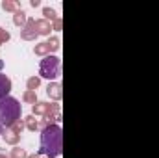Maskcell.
<instances>
[{
	"label": "cell",
	"instance_id": "cell-1",
	"mask_svg": "<svg viewBox=\"0 0 159 158\" xmlns=\"http://www.w3.org/2000/svg\"><path fill=\"white\" fill-rule=\"evenodd\" d=\"M61 153H63V130L59 125H50L41 134V149L37 151V155L57 158Z\"/></svg>",
	"mask_w": 159,
	"mask_h": 158
},
{
	"label": "cell",
	"instance_id": "cell-2",
	"mask_svg": "<svg viewBox=\"0 0 159 158\" xmlns=\"http://www.w3.org/2000/svg\"><path fill=\"white\" fill-rule=\"evenodd\" d=\"M22 104L15 97H2L0 99V125L6 128H11L17 121H20Z\"/></svg>",
	"mask_w": 159,
	"mask_h": 158
},
{
	"label": "cell",
	"instance_id": "cell-3",
	"mask_svg": "<svg viewBox=\"0 0 159 158\" xmlns=\"http://www.w3.org/2000/svg\"><path fill=\"white\" fill-rule=\"evenodd\" d=\"M61 75V60L57 56H46L41 60L39 65V77L48 80H56Z\"/></svg>",
	"mask_w": 159,
	"mask_h": 158
},
{
	"label": "cell",
	"instance_id": "cell-4",
	"mask_svg": "<svg viewBox=\"0 0 159 158\" xmlns=\"http://www.w3.org/2000/svg\"><path fill=\"white\" fill-rule=\"evenodd\" d=\"M56 110H59V106L57 104H50V102H35L34 106H32V116H43V117H46L48 114H52V112H56Z\"/></svg>",
	"mask_w": 159,
	"mask_h": 158
},
{
	"label": "cell",
	"instance_id": "cell-5",
	"mask_svg": "<svg viewBox=\"0 0 159 158\" xmlns=\"http://www.w3.org/2000/svg\"><path fill=\"white\" fill-rule=\"evenodd\" d=\"M20 37L24 41H35L39 37V34L35 32V19H28L26 26L20 28Z\"/></svg>",
	"mask_w": 159,
	"mask_h": 158
},
{
	"label": "cell",
	"instance_id": "cell-6",
	"mask_svg": "<svg viewBox=\"0 0 159 158\" xmlns=\"http://www.w3.org/2000/svg\"><path fill=\"white\" fill-rule=\"evenodd\" d=\"M63 87H61V84L59 82H50L48 86H46V95L52 99V101H59L61 97H63V91H61Z\"/></svg>",
	"mask_w": 159,
	"mask_h": 158
},
{
	"label": "cell",
	"instance_id": "cell-7",
	"mask_svg": "<svg viewBox=\"0 0 159 158\" xmlns=\"http://www.w3.org/2000/svg\"><path fill=\"white\" fill-rule=\"evenodd\" d=\"M35 32L39 36H50L52 32V22L50 21H44V19H37L35 21Z\"/></svg>",
	"mask_w": 159,
	"mask_h": 158
},
{
	"label": "cell",
	"instance_id": "cell-8",
	"mask_svg": "<svg viewBox=\"0 0 159 158\" xmlns=\"http://www.w3.org/2000/svg\"><path fill=\"white\" fill-rule=\"evenodd\" d=\"M9 91H11V80L7 78L6 75L0 73V99L2 97H7Z\"/></svg>",
	"mask_w": 159,
	"mask_h": 158
},
{
	"label": "cell",
	"instance_id": "cell-9",
	"mask_svg": "<svg viewBox=\"0 0 159 158\" xmlns=\"http://www.w3.org/2000/svg\"><path fill=\"white\" fill-rule=\"evenodd\" d=\"M2 138H4V141H6L7 145H13V147H15V145L20 141V134H15V132H11L9 128H7V130L2 134Z\"/></svg>",
	"mask_w": 159,
	"mask_h": 158
},
{
	"label": "cell",
	"instance_id": "cell-10",
	"mask_svg": "<svg viewBox=\"0 0 159 158\" xmlns=\"http://www.w3.org/2000/svg\"><path fill=\"white\" fill-rule=\"evenodd\" d=\"M2 9L4 11H11V13H17V11H20V4L17 0H4L2 2Z\"/></svg>",
	"mask_w": 159,
	"mask_h": 158
},
{
	"label": "cell",
	"instance_id": "cell-11",
	"mask_svg": "<svg viewBox=\"0 0 159 158\" xmlns=\"http://www.w3.org/2000/svg\"><path fill=\"white\" fill-rule=\"evenodd\" d=\"M13 22H15V26H20V28H24L26 26V22H28V17H26V13L20 9V11H17L15 15H13Z\"/></svg>",
	"mask_w": 159,
	"mask_h": 158
},
{
	"label": "cell",
	"instance_id": "cell-12",
	"mask_svg": "<svg viewBox=\"0 0 159 158\" xmlns=\"http://www.w3.org/2000/svg\"><path fill=\"white\" fill-rule=\"evenodd\" d=\"M34 52H35L37 56L46 58V56H50V47H48V43H37V45L34 47Z\"/></svg>",
	"mask_w": 159,
	"mask_h": 158
},
{
	"label": "cell",
	"instance_id": "cell-13",
	"mask_svg": "<svg viewBox=\"0 0 159 158\" xmlns=\"http://www.w3.org/2000/svg\"><path fill=\"white\" fill-rule=\"evenodd\" d=\"M22 101L34 106V104L37 102V91H30V89H26V91L22 93Z\"/></svg>",
	"mask_w": 159,
	"mask_h": 158
},
{
	"label": "cell",
	"instance_id": "cell-14",
	"mask_svg": "<svg viewBox=\"0 0 159 158\" xmlns=\"http://www.w3.org/2000/svg\"><path fill=\"white\" fill-rule=\"evenodd\" d=\"M24 125H26V128L32 130V132H35V130L39 128V121L35 119V116H28V117H24Z\"/></svg>",
	"mask_w": 159,
	"mask_h": 158
},
{
	"label": "cell",
	"instance_id": "cell-15",
	"mask_svg": "<svg viewBox=\"0 0 159 158\" xmlns=\"http://www.w3.org/2000/svg\"><path fill=\"white\" fill-rule=\"evenodd\" d=\"M41 86V77H30L26 80V87L30 91H37V87Z\"/></svg>",
	"mask_w": 159,
	"mask_h": 158
},
{
	"label": "cell",
	"instance_id": "cell-16",
	"mask_svg": "<svg viewBox=\"0 0 159 158\" xmlns=\"http://www.w3.org/2000/svg\"><path fill=\"white\" fill-rule=\"evenodd\" d=\"M43 15H44V21H50V22H54L56 19H59L54 7H43Z\"/></svg>",
	"mask_w": 159,
	"mask_h": 158
},
{
	"label": "cell",
	"instance_id": "cell-17",
	"mask_svg": "<svg viewBox=\"0 0 159 158\" xmlns=\"http://www.w3.org/2000/svg\"><path fill=\"white\" fill-rule=\"evenodd\" d=\"M9 156L11 158H28V153H26V149H22V147H13L11 149V153H9Z\"/></svg>",
	"mask_w": 159,
	"mask_h": 158
},
{
	"label": "cell",
	"instance_id": "cell-18",
	"mask_svg": "<svg viewBox=\"0 0 159 158\" xmlns=\"http://www.w3.org/2000/svg\"><path fill=\"white\" fill-rule=\"evenodd\" d=\"M24 128H26V125H24V119H20V121H17V123H15V125H13L9 130H11V132H15V134H22V130H24Z\"/></svg>",
	"mask_w": 159,
	"mask_h": 158
},
{
	"label": "cell",
	"instance_id": "cell-19",
	"mask_svg": "<svg viewBox=\"0 0 159 158\" xmlns=\"http://www.w3.org/2000/svg\"><path fill=\"white\" fill-rule=\"evenodd\" d=\"M46 43H48V47H50V52H52V50H59V37H50Z\"/></svg>",
	"mask_w": 159,
	"mask_h": 158
},
{
	"label": "cell",
	"instance_id": "cell-20",
	"mask_svg": "<svg viewBox=\"0 0 159 158\" xmlns=\"http://www.w3.org/2000/svg\"><path fill=\"white\" fill-rule=\"evenodd\" d=\"M9 37H11V36H9V32H7V30H4V28L0 26V45H6V43L9 41Z\"/></svg>",
	"mask_w": 159,
	"mask_h": 158
},
{
	"label": "cell",
	"instance_id": "cell-21",
	"mask_svg": "<svg viewBox=\"0 0 159 158\" xmlns=\"http://www.w3.org/2000/svg\"><path fill=\"white\" fill-rule=\"evenodd\" d=\"M61 28H63V21H61V19H56V21H54V24H52V30L59 32Z\"/></svg>",
	"mask_w": 159,
	"mask_h": 158
},
{
	"label": "cell",
	"instance_id": "cell-22",
	"mask_svg": "<svg viewBox=\"0 0 159 158\" xmlns=\"http://www.w3.org/2000/svg\"><path fill=\"white\" fill-rule=\"evenodd\" d=\"M30 6H32V7H37V6H41V0H32Z\"/></svg>",
	"mask_w": 159,
	"mask_h": 158
},
{
	"label": "cell",
	"instance_id": "cell-23",
	"mask_svg": "<svg viewBox=\"0 0 159 158\" xmlns=\"http://www.w3.org/2000/svg\"><path fill=\"white\" fill-rule=\"evenodd\" d=\"M0 158H11L9 155H6V151L4 149H0Z\"/></svg>",
	"mask_w": 159,
	"mask_h": 158
},
{
	"label": "cell",
	"instance_id": "cell-24",
	"mask_svg": "<svg viewBox=\"0 0 159 158\" xmlns=\"http://www.w3.org/2000/svg\"><path fill=\"white\" fill-rule=\"evenodd\" d=\"M28 158H41V156L37 155V153H35V155H28Z\"/></svg>",
	"mask_w": 159,
	"mask_h": 158
},
{
	"label": "cell",
	"instance_id": "cell-25",
	"mask_svg": "<svg viewBox=\"0 0 159 158\" xmlns=\"http://www.w3.org/2000/svg\"><path fill=\"white\" fill-rule=\"evenodd\" d=\"M2 128H4V126H2V125H0V134H4V130H2Z\"/></svg>",
	"mask_w": 159,
	"mask_h": 158
},
{
	"label": "cell",
	"instance_id": "cell-26",
	"mask_svg": "<svg viewBox=\"0 0 159 158\" xmlns=\"http://www.w3.org/2000/svg\"><path fill=\"white\" fill-rule=\"evenodd\" d=\"M2 67H4V63H2V62H0V69H2Z\"/></svg>",
	"mask_w": 159,
	"mask_h": 158
}]
</instances>
